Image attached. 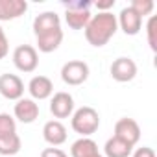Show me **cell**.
<instances>
[{"label": "cell", "instance_id": "cell-1", "mask_svg": "<svg viewBox=\"0 0 157 157\" xmlns=\"http://www.w3.org/2000/svg\"><path fill=\"white\" fill-rule=\"evenodd\" d=\"M117 30H118V22L113 13H109V11L98 13V15L91 17L89 24L85 26V39L89 44L100 48L109 43V39L117 33Z\"/></svg>", "mask_w": 157, "mask_h": 157}, {"label": "cell", "instance_id": "cell-2", "mask_svg": "<svg viewBox=\"0 0 157 157\" xmlns=\"http://www.w3.org/2000/svg\"><path fill=\"white\" fill-rule=\"evenodd\" d=\"M100 128V115L96 109L85 105V107H80L74 117H72V129L76 133H80L83 137H89L93 133H96V129Z\"/></svg>", "mask_w": 157, "mask_h": 157}, {"label": "cell", "instance_id": "cell-3", "mask_svg": "<svg viewBox=\"0 0 157 157\" xmlns=\"http://www.w3.org/2000/svg\"><path fill=\"white\" fill-rule=\"evenodd\" d=\"M89 78V65L85 61H68L61 68V80L68 85H82Z\"/></svg>", "mask_w": 157, "mask_h": 157}, {"label": "cell", "instance_id": "cell-4", "mask_svg": "<svg viewBox=\"0 0 157 157\" xmlns=\"http://www.w3.org/2000/svg\"><path fill=\"white\" fill-rule=\"evenodd\" d=\"M13 63L21 72H33L39 65L37 50L30 44H21L13 52Z\"/></svg>", "mask_w": 157, "mask_h": 157}, {"label": "cell", "instance_id": "cell-5", "mask_svg": "<svg viewBox=\"0 0 157 157\" xmlns=\"http://www.w3.org/2000/svg\"><path fill=\"white\" fill-rule=\"evenodd\" d=\"M113 137H118L124 142L135 146L139 142V139H140V126L137 124V120L124 117V118L117 120V124H115V135Z\"/></svg>", "mask_w": 157, "mask_h": 157}, {"label": "cell", "instance_id": "cell-6", "mask_svg": "<svg viewBox=\"0 0 157 157\" xmlns=\"http://www.w3.org/2000/svg\"><path fill=\"white\" fill-rule=\"evenodd\" d=\"M0 94L8 100H21L24 94V83L15 74H2L0 76Z\"/></svg>", "mask_w": 157, "mask_h": 157}, {"label": "cell", "instance_id": "cell-7", "mask_svg": "<svg viewBox=\"0 0 157 157\" xmlns=\"http://www.w3.org/2000/svg\"><path fill=\"white\" fill-rule=\"evenodd\" d=\"M111 76H113V80H117L120 83L131 82L137 76L135 61L131 57H118V59H115L113 65H111Z\"/></svg>", "mask_w": 157, "mask_h": 157}, {"label": "cell", "instance_id": "cell-8", "mask_svg": "<svg viewBox=\"0 0 157 157\" xmlns=\"http://www.w3.org/2000/svg\"><path fill=\"white\" fill-rule=\"evenodd\" d=\"M50 111L56 118H68L74 111V98L68 93H56L50 102Z\"/></svg>", "mask_w": 157, "mask_h": 157}, {"label": "cell", "instance_id": "cell-9", "mask_svg": "<svg viewBox=\"0 0 157 157\" xmlns=\"http://www.w3.org/2000/svg\"><path fill=\"white\" fill-rule=\"evenodd\" d=\"M126 35H137L142 28V17H139L131 8H124L120 11V17L117 21Z\"/></svg>", "mask_w": 157, "mask_h": 157}, {"label": "cell", "instance_id": "cell-10", "mask_svg": "<svg viewBox=\"0 0 157 157\" xmlns=\"http://www.w3.org/2000/svg\"><path fill=\"white\" fill-rule=\"evenodd\" d=\"M59 28H61V21H59V15L54 13V11H44V13H41L33 19L35 37L43 35L46 32H52V30H59Z\"/></svg>", "mask_w": 157, "mask_h": 157}, {"label": "cell", "instance_id": "cell-11", "mask_svg": "<svg viewBox=\"0 0 157 157\" xmlns=\"http://www.w3.org/2000/svg\"><path fill=\"white\" fill-rule=\"evenodd\" d=\"M15 117L22 124H32L39 117V105L33 100H30V98H21L15 104Z\"/></svg>", "mask_w": 157, "mask_h": 157}, {"label": "cell", "instance_id": "cell-12", "mask_svg": "<svg viewBox=\"0 0 157 157\" xmlns=\"http://www.w3.org/2000/svg\"><path fill=\"white\" fill-rule=\"evenodd\" d=\"M28 4L24 0H0V21H13L24 15Z\"/></svg>", "mask_w": 157, "mask_h": 157}, {"label": "cell", "instance_id": "cell-13", "mask_svg": "<svg viewBox=\"0 0 157 157\" xmlns=\"http://www.w3.org/2000/svg\"><path fill=\"white\" fill-rule=\"evenodd\" d=\"M43 137H44V140L48 144L59 146V144H63L67 140V128L59 120H50L43 128Z\"/></svg>", "mask_w": 157, "mask_h": 157}, {"label": "cell", "instance_id": "cell-14", "mask_svg": "<svg viewBox=\"0 0 157 157\" xmlns=\"http://www.w3.org/2000/svg\"><path fill=\"white\" fill-rule=\"evenodd\" d=\"M28 91L35 100H44L54 93V83L46 76H35V78H32V82L28 85Z\"/></svg>", "mask_w": 157, "mask_h": 157}, {"label": "cell", "instance_id": "cell-15", "mask_svg": "<svg viewBox=\"0 0 157 157\" xmlns=\"http://www.w3.org/2000/svg\"><path fill=\"white\" fill-rule=\"evenodd\" d=\"M61 41H63V30L61 28L52 30V32H46L43 35H37V48L44 54H50V52L59 48Z\"/></svg>", "mask_w": 157, "mask_h": 157}, {"label": "cell", "instance_id": "cell-16", "mask_svg": "<svg viewBox=\"0 0 157 157\" xmlns=\"http://www.w3.org/2000/svg\"><path fill=\"white\" fill-rule=\"evenodd\" d=\"M131 150H133V146L128 144V142H124L118 137H111L105 142V148H104V151H105L107 157H129Z\"/></svg>", "mask_w": 157, "mask_h": 157}, {"label": "cell", "instance_id": "cell-17", "mask_svg": "<svg viewBox=\"0 0 157 157\" xmlns=\"http://www.w3.org/2000/svg\"><path fill=\"white\" fill-rule=\"evenodd\" d=\"M70 153L72 157H91L94 153H98V144L93 140V139H80V140H76L70 148Z\"/></svg>", "mask_w": 157, "mask_h": 157}, {"label": "cell", "instance_id": "cell-18", "mask_svg": "<svg viewBox=\"0 0 157 157\" xmlns=\"http://www.w3.org/2000/svg\"><path fill=\"white\" fill-rule=\"evenodd\" d=\"M65 21L72 30H82L89 24L91 21V11L89 10H74L65 13Z\"/></svg>", "mask_w": 157, "mask_h": 157}, {"label": "cell", "instance_id": "cell-19", "mask_svg": "<svg viewBox=\"0 0 157 157\" xmlns=\"http://www.w3.org/2000/svg\"><path fill=\"white\" fill-rule=\"evenodd\" d=\"M19 151H21V137L17 133L0 139V155L11 157V155H15Z\"/></svg>", "mask_w": 157, "mask_h": 157}, {"label": "cell", "instance_id": "cell-20", "mask_svg": "<svg viewBox=\"0 0 157 157\" xmlns=\"http://www.w3.org/2000/svg\"><path fill=\"white\" fill-rule=\"evenodd\" d=\"M17 133V124L15 118L8 113H0V139Z\"/></svg>", "mask_w": 157, "mask_h": 157}, {"label": "cell", "instance_id": "cell-21", "mask_svg": "<svg viewBox=\"0 0 157 157\" xmlns=\"http://www.w3.org/2000/svg\"><path fill=\"white\" fill-rule=\"evenodd\" d=\"M153 0H133L131 2V10L139 15V17H146V15H150L151 11H153Z\"/></svg>", "mask_w": 157, "mask_h": 157}, {"label": "cell", "instance_id": "cell-22", "mask_svg": "<svg viewBox=\"0 0 157 157\" xmlns=\"http://www.w3.org/2000/svg\"><path fill=\"white\" fill-rule=\"evenodd\" d=\"M157 28V17H150L148 21V26H146V32H148V44L153 52H157V37H155V30Z\"/></svg>", "mask_w": 157, "mask_h": 157}, {"label": "cell", "instance_id": "cell-23", "mask_svg": "<svg viewBox=\"0 0 157 157\" xmlns=\"http://www.w3.org/2000/svg\"><path fill=\"white\" fill-rule=\"evenodd\" d=\"M67 11H74V10H89L91 2L89 0H72V2H65Z\"/></svg>", "mask_w": 157, "mask_h": 157}, {"label": "cell", "instance_id": "cell-24", "mask_svg": "<svg viewBox=\"0 0 157 157\" xmlns=\"http://www.w3.org/2000/svg\"><path fill=\"white\" fill-rule=\"evenodd\" d=\"M41 157H67V153L59 148H44L41 151Z\"/></svg>", "mask_w": 157, "mask_h": 157}, {"label": "cell", "instance_id": "cell-25", "mask_svg": "<svg viewBox=\"0 0 157 157\" xmlns=\"http://www.w3.org/2000/svg\"><path fill=\"white\" fill-rule=\"evenodd\" d=\"M8 37H6V33H4V30L0 28V59H4L6 56H8Z\"/></svg>", "mask_w": 157, "mask_h": 157}, {"label": "cell", "instance_id": "cell-26", "mask_svg": "<svg viewBox=\"0 0 157 157\" xmlns=\"http://www.w3.org/2000/svg\"><path fill=\"white\" fill-rule=\"evenodd\" d=\"M133 157H155V151L151 148H148V146H142L133 153Z\"/></svg>", "mask_w": 157, "mask_h": 157}, {"label": "cell", "instance_id": "cell-27", "mask_svg": "<svg viewBox=\"0 0 157 157\" xmlns=\"http://www.w3.org/2000/svg\"><path fill=\"white\" fill-rule=\"evenodd\" d=\"M94 6L100 10V13H105V10L115 6V0H98V2H94Z\"/></svg>", "mask_w": 157, "mask_h": 157}, {"label": "cell", "instance_id": "cell-28", "mask_svg": "<svg viewBox=\"0 0 157 157\" xmlns=\"http://www.w3.org/2000/svg\"><path fill=\"white\" fill-rule=\"evenodd\" d=\"M91 157H102V155H100V153H94V155H91Z\"/></svg>", "mask_w": 157, "mask_h": 157}]
</instances>
